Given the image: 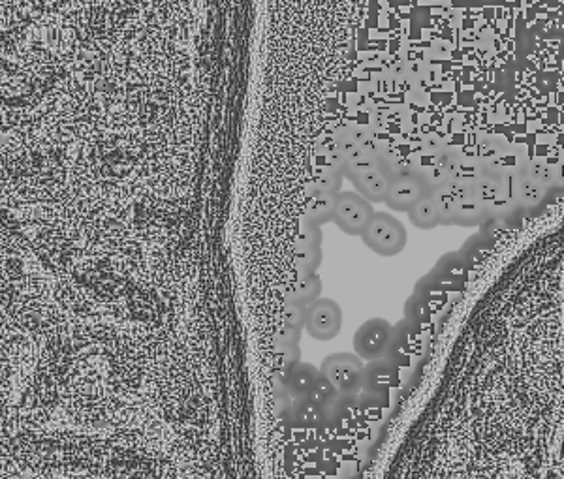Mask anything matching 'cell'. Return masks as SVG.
Listing matches in <instances>:
<instances>
[{
    "mask_svg": "<svg viewBox=\"0 0 564 479\" xmlns=\"http://www.w3.org/2000/svg\"><path fill=\"white\" fill-rule=\"evenodd\" d=\"M57 479H91V478H57Z\"/></svg>",
    "mask_w": 564,
    "mask_h": 479,
    "instance_id": "cell-33",
    "label": "cell"
},
{
    "mask_svg": "<svg viewBox=\"0 0 564 479\" xmlns=\"http://www.w3.org/2000/svg\"><path fill=\"white\" fill-rule=\"evenodd\" d=\"M322 288L324 286H322V279L318 277V273L298 277L296 284L290 290V294L286 295V303H296V305L309 307L311 303H314L320 297Z\"/></svg>",
    "mask_w": 564,
    "mask_h": 479,
    "instance_id": "cell-22",
    "label": "cell"
},
{
    "mask_svg": "<svg viewBox=\"0 0 564 479\" xmlns=\"http://www.w3.org/2000/svg\"><path fill=\"white\" fill-rule=\"evenodd\" d=\"M337 393H339V391L329 382L328 378H326L322 372H318L316 382H314L313 389H311V393H309V399H313L316 404L322 406L324 402L329 401L331 397H335Z\"/></svg>",
    "mask_w": 564,
    "mask_h": 479,
    "instance_id": "cell-30",
    "label": "cell"
},
{
    "mask_svg": "<svg viewBox=\"0 0 564 479\" xmlns=\"http://www.w3.org/2000/svg\"><path fill=\"white\" fill-rule=\"evenodd\" d=\"M433 303L429 299H425L423 295L414 294L408 297L407 303H405V320L410 322V324L418 325V327H423V325L429 324L431 316H433Z\"/></svg>",
    "mask_w": 564,
    "mask_h": 479,
    "instance_id": "cell-25",
    "label": "cell"
},
{
    "mask_svg": "<svg viewBox=\"0 0 564 479\" xmlns=\"http://www.w3.org/2000/svg\"><path fill=\"white\" fill-rule=\"evenodd\" d=\"M410 222L418 228V230H435L439 224V215H437V207L435 201L431 198V190L425 192L420 200L416 201L407 211Z\"/></svg>",
    "mask_w": 564,
    "mask_h": 479,
    "instance_id": "cell-21",
    "label": "cell"
},
{
    "mask_svg": "<svg viewBox=\"0 0 564 479\" xmlns=\"http://www.w3.org/2000/svg\"><path fill=\"white\" fill-rule=\"evenodd\" d=\"M318 372H320V369H316L313 363L299 361L298 365L288 372L286 378H284V389L290 395V399L309 397Z\"/></svg>",
    "mask_w": 564,
    "mask_h": 479,
    "instance_id": "cell-19",
    "label": "cell"
},
{
    "mask_svg": "<svg viewBox=\"0 0 564 479\" xmlns=\"http://www.w3.org/2000/svg\"><path fill=\"white\" fill-rule=\"evenodd\" d=\"M0 256L32 258L29 230L25 218L19 217L14 207L0 201Z\"/></svg>",
    "mask_w": 564,
    "mask_h": 479,
    "instance_id": "cell-10",
    "label": "cell"
},
{
    "mask_svg": "<svg viewBox=\"0 0 564 479\" xmlns=\"http://www.w3.org/2000/svg\"><path fill=\"white\" fill-rule=\"evenodd\" d=\"M57 416H63L70 429L111 433L134 427L138 421V406L104 384V365L96 354L89 357L78 378L68 387Z\"/></svg>",
    "mask_w": 564,
    "mask_h": 479,
    "instance_id": "cell-4",
    "label": "cell"
},
{
    "mask_svg": "<svg viewBox=\"0 0 564 479\" xmlns=\"http://www.w3.org/2000/svg\"><path fill=\"white\" fill-rule=\"evenodd\" d=\"M301 331L303 329H298L294 325L281 324L279 331L275 333V340L279 342H290V344H299L301 342Z\"/></svg>",
    "mask_w": 564,
    "mask_h": 479,
    "instance_id": "cell-32",
    "label": "cell"
},
{
    "mask_svg": "<svg viewBox=\"0 0 564 479\" xmlns=\"http://www.w3.org/2000/svg\"><path fill=\"white\" fill-rule=\"evenodd\" d=\"M320 372L341 395H354L361 391V369L363 361L356 354L337 352L322 361Z\"/></svg>",
    "mask_w": 564,
    "mask_h": 479,
    "instance_id": "cell-8",
    "label": "cell"
},
{
    "mask_svg": "<svg viewBox=\"0 0 564 479\" xmlns=\"http://www.w3.org/2000/svg\"><path fill=\"white\" fill-rule=\"evenodd\" d=\"M521 171L527 173L529 177H533L534 181H538L540 185L548 186V188L555 185L557 179H559V170L551 168L548 164H542V162H523Z\"/></svg>",
    "mask_w": 564,
    "mask_h": 479,
    "instance_id": "cell-28",
    "label": "cell"
},
{
    "mask_svg": "<svg viewBox=\"0 0 564 479\" xmlns=\"http://www.w3.org/2000/svg\"><path fill=\"white\" fill-rule=\"evenodd\" d=\"M335 203H337V194L314 192L311 196H307V207H305V215L301 220L311 222L316 226H324V224L331 222V218H333Z\"/></svg>",
    "mask_w": 564,
    "mask_h": 479,
    "instance_id": "cell-20",
    "label": "cell"
},
{
    "mask_svg": "<svg viewBox=\"0 0 564 479\" xmlns=\"http://www.w3.org/2000/svg\"><path fill=\"white\" fill-rule=\"evenodd\" d=\"M282 324L294 325L298 329H305L307 324V307L296 305V303H286L282 312Z\"/></svg>",
    "mask_w": 564,
    "mask_h": 479,
    "instance_id": "cell-31",
    "label": "cell"
},
{
    "mask_svg": "<svg viewBox=\"0 0 564 479\" xmlns=\"http://www.w3.org/2000/svg\"><path fill=\"white\" fill-rule=\"evenodd\" d=\"M360 237L365 247L384 258H393L401 254L408 243L407 228L403 226V222L390 213H376V211Z\"/></svg>",
    "mask_w": 564,
    "mask_h": 479,
    "instance_id": "cell-6",
    "label": "cell"
},
{
    "mask_svg": "<svg viewBox=\"0 0 564 479\" xmlns=\"http://www.w3.org/2000/svg\"><path fill=\"white\" fill-rule=\"evenodd\" d=\"M96 354L98 348L91 339L89 325L81 322H74L68 331L44 340L2 429L21 431L47 427L59 414L68 387L78 378L89 357Z\"/></svg>",
    "mask_w": 564,
    "mask_h": 479,
    "instance_id": "cell-2",
    "label": "cell"
},
{
    "mask_svg": "<svg viewBox=\"0 0 564 479\" xmlns=\"http://www.w3.org/2000/svg\"><path fill=\"white\" fill-rule=\"evenodd\" d=\"M34 260L53 280L66 279L74 265L85 258V250L76 235L66 230L61 222L44 215L40 209L23 215Z\"/></svg>",
    "mask_w": 564,
    "mask_h": 479,
    "instance_id": "cell-5",
    "label": "cell"
},
{
    "mask_svg": "<svg viewBox=\"0 0 564 479\" xmlns=\"http://www.w3.org/2000/svg\"><path fill=\"white\" fill-rule=\"evenodd\" d=\"M510 190H512V198L516 201L517 209H534L544 201L549 188L540 185L538 181H534L533 177H529L519 168L516 173H512Z\"/></svg>",
    "mask_w": 564,
    "mask_h": 479,
    "instance_id": "cell-17",
    "label": "cell"
},
{
    "mask_svg": "<svg viewBox=\"0 0 564 479\" xmlns=\"http://www.w3.org/2000/svg\"><path fill=\"white\" fill-rule=\"evenodd\" d=\"M392 333V324L384 318H371L358 327L354 335V350L361 361H371L384 356Z\"/></svg>",
    "mask_w": 564,
    "mask_h": 479,
    "instance_id": "cell-12",
    "label": "cell"
},
{
    "mask_svg": "<svg viewBox=\"0 0 564 479\" xmlns=\"http://www.w3.org/2000/svg\"><path fill=\"white\" fill-rule=\"evenodd\" d=\"M275 357H277V367L282 380L286 378V374L292 371L299 361H301V348L299 344H290V342H279L275 340Z\"/></svg>",
    "mask_w": 564,
    "mask_h": 479,
    "instance_id": "cell-26",
    "label": "cell"
},
{
    "mask_svg": "<svg viewBox=\"0 0 564 479\" xmlns=\"http://www.w3.org/2000/svg\"><path fill=\"white\" fill-rule=\"evenodd\" d=\"M0 309L14 327L38 344L74 325L55 303L53 279L34 262V256H0Z\"/></svg>",
    "mask_w": 564,
    "mask_h": 479,
    "instance_id": "cell-3",
    "label": "cell"
},
{
    "mask_svg": "<svg viewBox=\"0 0 564 479\" xmlns=\"http://www.w3.org/2000/svg\"><path fill=\"white\" fill-rule=\"evenodd\" d=\"M448 185L455 192L454 226H461V228L482 226L489 217H487L482 201L478 200L474 194V186L452 183V181H448Z\"/></svg>",
    "mask_w": 564,
    "mask_h": 479,
    "instance_id": "cell-15",
    "label": "cell"
},
{
    "mask_svg": "<svg viewBox=\"0 0 564 479\" xmlns=\"http://www.w3.org/2000/svg\"><path fill=\"white\" fill-rule=\"evenodd\" d=\"M425 192H429V188L420 173L412 170L403 171L401 175L393 177L390 181L384 203L395 213H407Z\"/></svg>",
    "mask_w": 564,
    "mask_h": 479,
    "instance_id": "cell-13",
    "label": "cell"
},
{
    "mask_svg": "<svg viewBox=\"0 0 564 479\" xmlns=\"http://www.w3.org/2000/svg\"><path fill=\"white\" fill-rule=\"evenodd\" d=\"M322 241H324L322 226L301 220V233L296 241V247L322 248Z\"/></svg>",
    "mask_w": 564,
    "mask_h": 479,
    "instance_id": "cell-29",
    "label": "cell"
},
{
    "mask_svg": "<svg viewBox=\"0 0 564 479\" xmlns=\"http://www.w3.org/2000/svg\"><path fill=\"white\" fill-rule=\"evenodd\" d=\"M422 352V327L401 320L392 325V333L384 356L397 369H407Z\"/></svg>",
    "mask_w": 564,
    "mask_h": 479,
    "instance_id": "cell-9",
    "label": "cell"
},
{
    "mask_svg": "<svg viewBox=\"0 0 564 479\" xmlns=\"http://www.w3.org/2000/svg\"><path fill=\"white\" fill-rule=\"evenodd\" d=\"M345 179L354 185L356 192L361 194L365 200L371 203H384L388 186H390V177L380 168V164L360 168V170L345 171Z\"/></svg>",
    "mask_w": 564,
    "mask_h": 479,
    "instance_id": "cell-16",
    "label": "cell"
},
{
    "mask_svg": "<svg viewBox=\"0 0 564 479\" xmlns=\"http://www.w3.org/2000/svg\"><path fill=\"white\" fill-rule=\"evenodd\" d=\"M399 371L386 357L371 359L361 369V391L388 397L393 387L399 384Z\"/></svg>",
    "mask_w": 564,
    "mask_h": 479,
    "instance_id": "cell-14",
    "label": "cell"
},
{
    "mask_svg": "<svg viewBox=\"0 0 564 479\" xmlns=\"http://www.w3.org/2000/svg\"><path fill=\"white\" fill-rule=\"evenodd\" d=\"M375 215V207L369 200H365L358 192L352 190H341L337 194V203L331 222L352 237H358L369 224V220Z\"/></svg>",
    "mask_w": 564,
    "mask_h": 479,
    "instance_id": "cell-7",
    "label": "cell"
},
{
    "mask_svg": "<svg viewBox=\"0 0 564 479\" xmlns=\"http://www.w3.org/2000/svg\"><path fill=\"white\" fill-rule=\"evenodd\" d=\"M305 329L316 340H333L343 329V309L337 301L328 297H318L307 307Z\"/></svg>",
    "mask_w": 564,
    "mask_h": 479,
    "instance_id": "cell-11",
    "label": "cell"
},
{
    "mask_svg": "<svg viewBox=\"0 0 564 479\" xmlns=\"http://www.w3.org/2000/svg\"><path fill=\"white\" fill-rule=\"evenodd\" d=\"M290 418L298 429H322L326 425L322 406L309 397L292 399Z\"/></svg>",
    "mask_w": 564,
    "mask_h": 479,
    "instance_id": "cell-18",
    "label": "cell"
},
{
    "mask_svg": "<svg viewBox=\"0 0 564 479\" xmlns=\"http://www.w3.org/2000/svg\"><path fill=\"white\" fill-rule=\"evenodd\" d=\"M431 198L435 201L440 226H454L455 222V192L450 185L431 188Z\"/></svg>",
    "mask_w": 564,
    "mask_h": 479,
    "instance_id": "cell-24",
    "label": "cell"
},
{
    "mask_svg": "<svg viewBox=\"0 0 564 479\" xmlns=\"http://www.w3.org/2000/svg\"><path fill=\"white\" fill-rule=\"evenodd\" d=\"M115 433H89L79 429H21L0 427V453L31 479H102Z\"/></svg>",
    "mask_w": 564,
    "mask_h": 479,
    "instance_id": "cell-1",
    "label": "cell"
},
{
    "mask_svg": "<svg viewBox=\"0 0 564 479\" xmlns=\"http://www.w3.org/2000/svg\"><path fill=\"white\" fill-rule=\"evenodd\" d=\"M322 260H324L322 248L296 247V260H294V263H296L298 277L316 273L318 267L322 265Z\"/></svg>",
    "mask_w": 564,
    "mask_h": 479,
    "instance_id": "cell-27",
    "label": "cell"
},
{
    "mask_svg": "<svg viewBox=\"0 0 564 479\" xmlns=\"http://www.w3.org/2000/svg\"><path fill=\"white\" fill-rule=\"evenodd\" d=\"M343 183H345V171L337 168V166L326 164V166L320 168V173L313 183L307 186V196H311L314 192L339 194L343 190Z\"/></svg>",
    "mask_w": 564,
    "mask_h": 479,
    "instance_id": "cell-23",
    "label": "cell"
}]
</instances>
